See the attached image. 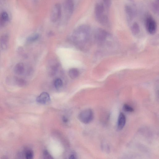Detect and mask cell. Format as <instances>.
<instances>
[{"label":"cell","mask_w":159,"mask_h":159,"mask_svg":"<svg viewBox=\"0 0 159 159\" xmlns=\"http://www.w3.org/2000/svg\"><path fill=\"white\" fill-rule=\"evenodd\" d=\"M94 117L93 112L90 109L83 110L78 116L79 120L85 124H88L91 122L93 120Z\"/></svg>","instance_id":"obj_1"},{"label":"cell","mask_w":159,"mask_h":159,"mask_svg":"<svg viewBox=\"0 0 159 159\" xmlns=\"http://www.w3.org/2000/svg\"><path fill=\"white\" fill-rule=\"evenodd\" d=\"M62 8L61 5L56 4L53 7L51 12L50 18L52 22L57 21L61 15Z\"/></svg>","instance_id":"obj_2"},{"label":"cell","mask_w":159,"mask_h":159,"mask_svg":"<svg viewBox=\"0 0 159 159\" xmlns=\"http://www.w3.org/2000/svg\"><path fill=\"white\" fill-rule=\"evenodd\" d=\"M145 26L148 32L151 34L155 33L157 29L156 23L153 18L148 17L146 20Z\"/></svg>","instance_id":"obj_3"},{"label":"cell","mask_w":159,"mask_h":159,"mask_svg":"<svg viewBox=\"0 0 159 159\" xmlns=\"http://www.w3.org/2000/svg\"><path fill=\"white\" fill-rule=\"evenodd\" d=\"M74 6L73 0H66L64 4V8L66 15L69 16L72 14Z\"/></svg>","instance_id":"obj_4"},{"label":"cell","mask_w":159,"mask_h":159,"mask_svg":"<svg viewBox=\"0 0 159 159\" xmlns=\"http://www.w3.org/2000/svg\"><path fill=\"white\" fill-rule=\"evenodd\" d=\"M50 99L49 94L47 92H43L37 98L36 101L39 104H45L49 102Z\"/></svg>","instance_id":"obj_5"},{"label":"cell","mask_w":159,"mask_h":159,"mask_svg":"<svg viewBox=\"0 0 159 159\" xmlns=\"http://www.w3.org/2000/svg\"><path fill=\"white\" fill-rule=\"evenodd\" d=\"M9 41V37L7 35H3L0 37V45L2 50H5L7 49Z\"/></svg>","instance_id":"obj_6"},{"label":"cell","mask_w":159,"mask_h":159,"mask_svg":"<svg viewBox=\"0 0 159 159\" xmlns=\"http://www.w3.org/2000/svg\"><path fill=\"white\" fill-rule=\"evenodd\" d=\"M126 118L123 112H121L119 114L118 120L117 129L119 131L122 130L125 126Z\"/></svg>","instance_id":"obj_7"},{"label":"cell","mask_w":159,"mask_h":159,"mask_svg":"<svg viewBox=\"0 0 159 159\" xmlns=\"http://www.w3.org/2000/svg\"><path fill=\"white\" fill-rule=\"evenodd\" d=\"M104 7L103 4H96L95 9V14L97 20L104 15Z\"/></svg>","instance_id":"obj_8"},{"label":"cell","mask_w":159,"mask_h":159,"mask_svg":"<svg viewBox=\"0 0 159 159\" xmlns=\"http://www.w3.org/2000/svg\"><path fill=\"white\" fill-rule=\"evenodd\" d=\"M25 66L22 63H19L15 66L14 71L15 73L18 75L23 74L24 72Z\"/></svg>","instance_id":"obj_9"},{"label":"cell","mask_w":159,"mask_h":159,"mask_svg":"<svg viewBox=\"0 0 159 159\" xmlns=\"http://www.w3.org/2000/svg\"><path fill=\"white\" fill-rule=\"evenodd\" d=\"M125 11L128 16L131 19L133 18L134 16V12L131 6L126 5L125 6Z\"/></svg>","instance_id":"obj_10"},{"label":"cell","mask_w":159,"mask_h":159,"mask_svg":"<svg viewBox=\"0 0 159 159\" xmlns=\"http://www.w3.org/2000/svg\"><path fill=\"white\" fill-rule=\"evenodd\" d=\"M97 20L104 26H108L109 25V22L108 17L106 15H103L99 18Z\"/></svg>","instance_id":"obj_11"},{"label":"cell","mask_w":159,"mask_h":159,"mask_svg":"<svg viewBox=\"0 0 159 159\" xmlns=\"http://www.w3.org/2000/svg\"><path fill=\"white\" fill-rule=\"evenodd\" d=\"M14 80L15 84L19 87H25L27 84V82L24 80L22 78L15 77Z\"/></svg>","instance_id":"obj_12"},{"label":"cell","mask_w":159,"mask_h":159,"mask_svg":"<svg viewBox=\"0 0 159 159\" xmlns=\"http://www.w3.org/2000/svg\"><path fill=\"white\" fill-rule=\"evenodd\" d=\"M79 74V72L77 69L76 68H72L69 71V75L72 79H74L77 78Z\"/></svg>","instance_id":"obj_13"},{"label":"cell","mask_w":159,"mask_h":159,"mask_svg":"<svg viewBox=\"0 0 159 159\" xmlns=\"http://www.w3.org/2000/svg\"><path fill=\"white\" fill-rule=\"evenodd\" d=\"M131 30L134 34H138L140 31V26L139 24L136 22L134 23L131 26Z\"/></svg>","instance_id":"obj_14"},{"label":"cell","mask_w":159,"mask_h":159,"mask_svg":"<svg viewBox=\"0 0 159 159\" xmlns=\"http://www.w3.org/2000/svg\"><path fill=\"white\" fill-rule=\"evenodd\" d=\"M39 37V35L38 34H32L26 39V41L29 43L34 42L37 40Z\"/></svg>","instance_id":"obj_15"},{"label":"cell","mask_w":159,"mask_h":159,"mask_svg":"<svg viewBox=\"0 0 159 159\" xmlns=\"http://www.w3.org/2000/svg\"><path fill=\"white\" fill-rule=\"evenodd\" d=\"M54 85L55 88L57 89L61 88L63 85L62 81L60 78L56 79L54 82Z\"/></svg>","instance_id":"obj_16"},{"label":"cell","mask_w":159,"mask_h":159,"mask_svg":"<svg viewBox=\"0 0 159 159\" xmlns=\"http://www.w3.org/2000/svg\"><path fill=\"white\" fill-rule=\"evenodd\" d=\"M25 156L26 159H31L34 156V152L31 150H26L25 153Z\"/></svg>","instance_id":"obj_17"},{"label":"cell","mask_w":159,"mask_h":159,"mask_svg":"<svg viewBox=\"0 0 159 159\" xmlns=\"http://www.w3.org/2000/svg\"><path fill=\"white\" fill-rule=\"evenodd\" d=\"M123 108V110L126 112H132L134 111V109L133 108L127 104L124 105Z\"/></svg>","instance_id":"obj_18"},{"label":"cell","mask_w":159,"mask_h":159,"mask_svg":"<svg viewBox=\"0 0 159 159\" xmlns=\"http://www.w3.org/2000/svg\"><path fill=\"white\" fill-rule=\"evenodd\" d=\"M103 4L104 8L107 9H109L111 5L112 0H103Z\"/></svg>","instance_id":"obj_19"},{"label":"cell","mask_w":159,"mask_h":159,"mask_svg":"<svg viewBox=\"0 0 159 159\" xmlns=\"http://www.w3.org/2000/svg\"><path fill=\"white\" fill-rule=\"evenodd\" d=\"M3 19L6 22L9 21V17L8 13L5 11L3 12L1 14V16Z\"/></svg>","instance_id":"obj_20"},{"label":"cell","mask_w":159,"mask_h":159,"mask_svg":"<svg viewBox=\"0 0 159 159\" xmlns=\"http://www.w3.org/2000/svg\"><path fill=\"white\" fill-rule=\"evenodd\" d=\"M44 156L48 158H51V156L49 154L47 150H45L43 153Z\"/></svg>","instance_id":"obj_21"},{"label":"cell","mask_w":159,"mask_h":159,"mask_svg":"<svg viewBox=\"0 0 159 159\" xmlns=\"http://www.w3.org/2000/svg\"><path fill=\"white\" fill-rule=\"evenodd\" d=\"M6 22L3 18L0 16V25L1 26H4L6 23Z\"/></svg>","instance_id":"obj_22"},{"label":"cell","mask_w":159,"mask_h":159,"mask_svg":"<svg viewBox=\"0 0 159 159\" xmlns=\"http://www.w3.org/2000/svg\"><path fill=\"white\" fill-rule=\"evenodd\" d=\"M158 4L155 3L153 5V8L154 10L157 12V11H158Z\"/></svg>","instance_id":"obj_23"},{"label":"cell","mask_w":159,"mask_h":159,"mask_svg":"<svg viewBox=\"0 0 159 159\" xmlns=\"http://www.w3.org/2000/svg\"><path fill=\"white\" fill-rule=\"evenodd\" d=\"M63 121L64 123H67L68 122V119L67 117L63 116L62 118Z\"/></svg>","instance_id":"obj_24"},{"label":"cell","mask_w":159,"mask_h":159,"mask_svg":"<svg viewBox=\"0 0 159 159\" xmlns=\"http://www.w3.org/2000/svg\"><path fill=\"white\" fill-rule=\"evenodd\" d=\"M69 158L70 159H74V158H75V156L74 155H71L70 156Z\"/></svg>","instance_id":"obj_25"}]
</instances>
